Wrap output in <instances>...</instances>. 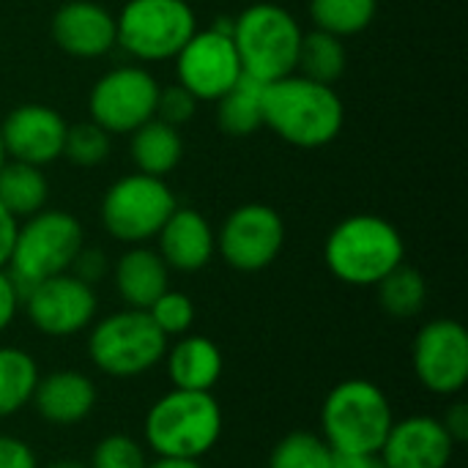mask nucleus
<instances>
[{"label": "nucleus", "instance_id": "19", "mask_svg": "<svg viewBox=\"0 0 468 468\" xmlns=\"http://www.w3.org/2000/svg\"><path fill=\"white\" fill-rule=\"evenodd\" d=\"M96 400H99L96 384L85 373L55 370V373L38 376L30 403L36 406L44 422L58 425V428H71L90 417V411L96 409Z\"/></svg>", "mask_w": 468, "mask_h": 468}, {"label": "nucleus", "instance_id": "15", "mask_svg": "<svg viewBox=\"0 0 468 468\" xmlns=\"http://www.w3.org/2000/svg\"><path fill=\"white\" fill-rule=\"evenodd\" d=\"M66 118L47 104H19L0 121V134L5 145V156L14 162L44 167L63 156L66 140Z\"/></svg>", "mask_w": 468, "mask_h": 468}, {"label": "nucleus", "instance_id": "17", "mask_svg": "<svg viewBox=\"0 0 468 468\" xmlns=\"http://www.w3.org/2000/svg\"><path fill=\"white\" fill-rule=\"evenodd\" d=\"M52 41L71 58L93 60L115 49V16L93 0H69L52 16Z\"/></svg>", "mask_w": 468, "mask_h": 468}, {"label": "nucleus", "instance_id": "13", "mask_svg": "<svg viewBox=\"0 0 468 468\" xmlns=\"http://www.w3.org/2000/svg\"><path fill=\"white\" fill-rule=\"evenodd\" d=\"M411 367L417 381L439 395L455 398L468 384V332L455 318L428 321L411 346Z\"/></svg>", "mask_w": 468, "mask_h": 468}, {"label": "nucleus", "instance_id": "3", "mask_svg": "<svg viewBox=\"0 0 468 468\" xmlns=\"http://www.w3.org/2000/svg\"><path fill=\"white\" fill-rule=\"evenodd\" d=\"M225 414L214 392L170 389L145 414V447L156 458H206L222 439Z\"/></svg>", "mask_w": 468, "mask_h": 468}, {"label": "nucleus", "instance_id": "40", "mask_svg": "<svg viewBox=\"0 0 468 468\" xmlns=\"http://www.w3.org/2000/svg\"><path fill=\"white\" fill-rule=\"evenodd\" d=\"M148 468H203V463L192 458H156Z\"/></svg>", "mask_w": 468, "mask_h": 468}, {"label": "nucleus", "instance_id": "8", "mask_svg": "<svg viewBox=\"0 0 468 468\" xmlns=\"http://www.w3.org/2000/svg\"><path fill=\"white\" fill-rule=\"evenodd\" d=\"M178 200L165 178L129 173L110 184L101 197V225L104 230L126 244H145L156 239L167 217L176 211Z\"/></svg>", "mask_w": 468, "mask_h": 468}, {"label": "nucleus", "instance_id": "28", "mask_svg": "<svg viewBox=\"0 0 468 468\" xmlns=\"http://www.w3.org/2000/svg\"><path fill=\"white\" fill-rule=\"evenodd\" d=\"M307 11L318 30L346 38L373 25L378 14V0H310Z\"/></svg>", "mask_w": 468, "mask_h": 468}, {"label": "nucleus", "instance_id": "5", "mask_svg": "<svg viewBox=\"0 0 468 468\" xmlns=\"http://www.w3.org/2000/svg\"><path fill=\"white\" fill-rule=\"evenodd\" d=\"M392 422L387 392L367 378L335 384L321 406V436L332 452H378Z\"/></svg>", "mask_w": 468, "mask_h": 468}, {"label": "nucleus", "instance_id": "14", "mask_svg": "<svg viewBox=\"0 0 468 468\" xmlns=\"http://www.w3.org/2000/svg\"><path fill=\"white\" fill-rule=\"evenodd\" d=\"M22 307L30 324L47 337H74L96 321L99 299L93 285L71 271L36 282L22 293Z\"/></svg>", "mask_w": 468, "mask_h": 468}, {"label": "nucleus", "instance_id": "26", "mask_svg": "<svg viewBox=\"0 0 468 468\" xmlns=\"http://www.w3.org/2000/svg\"><path fill=\"white\" fill-rule=\"evenodd\" d=\"M348 66V52L343 38L324 33V30H310L302 36L299 44V58H296V74L310 77L324 85H335Z\"/></svg>", "mask_w": 468, "mask_h": 468}, {"label": "nucleus", "instance_id": "37", "mask_svg": "<svg viewBox=\"0 0 468 468\" xmlns=\"http://www.w3.org/2000/svg\"><path fill=\"white\" fill-rule=\"evenodd\" d=\"M441 425L447 428V433H450V439L455 441V444H463L468 441V406L463 400H455L450 409H447V414L441 417Z\"/></svg>", "mask_w": 468, "mask_h": 468}, {"label": "nucleus", "instance_id": "29", "mask_svg": "<svg viewBox=\"0 0 468 468\" xmlns=\"http://www.w3.org/2000/svg\"><path fill=\"white\" fill-rule=\"evenodd\" d=\"M332 447L324 441V436L307 431H293L282 436L269 458V468H332Z\"/></svg>", "mask_w": 468, "mask_h": 468}, {"label": "nucleus", "instance_id": "23", "mask_svg": "<svg viewBox=\"0 0 468 468\" xmlns=\"http://www.w3.org/2000/svg\"><path fill=\"white\" fill-rule=\"evenodd\" d=\"M49 181L41 167L5 159L0 167V206L14 219H27L47 206Z\"/></svg>", "mask_w": 468, "mask_h": 468}, {"label": "nucleus", "instance_id": "39", "mask_svg": "<svg viewBox=\"0 0 468 468\" xmlns=\"http://www.w3.org/2000/svg\"><path fill=\"white\" fill-rule=\"evenodd\" d=\"M16 225H19V219H14L0 206V269L8 263V255H11V247H14V236H16Z\"/></svg>", "mask_w": 468, "mask_h": 468}, {"label": "nucleus", "instance_id": "22", "mask_svg": "<svg viewBox=\"0 0 468 468\" xmlns=\"http://www.w3.org/2000/svg\"><path fill=\"white\" fill-rule=\"evenodd\" d=\"M129 154L137 173L165 178L184 159V140L178 126L151 118L129 134Z\"/></svg>", "mask_w": 468, "mask_h": 468}, {"label": "nucleus", "instance_id": "36", "mask_svg": "<svg viewBox=\"0 0 468 468\" xmlns=\"http://www.w3.org/2000/svg\"><path fill=\"white\" fill-rule=\"evenodd\" d=\"M19 307H22V291L8 274V269L3 266L0 269V335L14 324Z\"/></svg>", "mask_w": 468, "mask_h": 468}, {"label": "nucleus", "instance_id": "10", "mask_svg": "<svg viewBox=\"0 0 468 468\" xmlns=\"http://www.w3.org/2000/svg\"><path fill=\"white\" fill-rule=\"evenodd\" d=\"M176 82L184 85L197 101H217L241 77V60L230 36V19H219L206 30H195L192 38L173 58Z\"/></svg>", "mask_w": 468, "mask_h": 468}, {"label": "nucleus", "instance_id": "41", "mask_svg": "<svg viewBox=\"0 0 468 468\" xmlns=\"http://www.w3.org/2000/svg\"><path fill=\"white\" fill-rule=\"evenodd\" d=\"M38 468H88V463H80V461H69V458H63V461H52V463H47V466H38Z\"/></svg>", "mask_w": 468, "mask_h": 468}, {"label": "nucleus", "instance_id": "12", "mask_svg": "<svg viewBox=\"0 0 468 468\" xmlns=\"http://www.w3.org/2000/svg\"><path fill=\"white\" fill-rule=\"evenodd\" d=\"M285 247V222L266 203L233 208L217 230V255L241 274L269 269Z\"/></svg>", "mask_w": 468, "mask_h": 468}, {"label": "nucleus", "instance_id": "16", "mask_svg": "<svg viewBox=\"0 0 468 468\" xmlns=\"http://www.w3.org/2000/svg\"><path fill=\"white\" fill-rule=\"evenodd\" d=\"M458 444L436 417L395 420L378 455L387 468H450Z\"/></svg>", "mask_w": 468, "mask_h": 468}, {"label": "nucleus", "instance_id": "6", "mask_svg": "<svg viewBox=\"0 0 468 468\" xmlns=\"http://www.w3.org/2000/svg\"><path fill=\"white\" fill-rule=\"evenodd\" d=\"M82 247L85 233L74 214L60 208H41L16 225L5 269L25 293L36 282L69 271Z\"/></svg>", "mask_w": 468, "mask_h": 468}, {"label": "nucleus", "instance_id": "24", "mask_svg": "<svg viewBox=\"0 0 468 468\" xmlns=\"http://www.w3.org/2000/svg\"><path fill=\"white\" fill-rule=\"evenodd\" d=\"M217 126L228 137H250L263 129V82L241 77L217 101Z\"/></svg>", "mask_w": 468, "mask_h": 468}, {"label": "nucleus", "instance_id": "31", "mask_svg": "<svg viewBox=\"0 0 468 468\" xmlns=\"http://www.w3.org/2000/svg\"><path fill=\"white\" fill-rule=\"evenodd\" d=\"M148 318L154 321V326L170 340V337H181L189 335L195 326V304L186 293L181 291H165L148 310Z\"/></svg>", "mask_w": 468, "mask_h": 468}, {"label": "nucleus", "instance_id": "25", "mask_svg": "<svg viewBox=\"0 0 468 468\" xmlns=\"http://www.w3.org/2000/svg\"><path fill=\"white\" fill-rule=\"evenodd\" d=\"M38 376V365L27 351L0 346V420L30 406Z\"/></svg>", "mask_w": 468, "mask_h": 468}, {"label": "nucleus", "instance_id": "33", "mask_svg": "<svg viewBox=\"0 0 468 468\" xmlns=\"http://www.w3.org/2000/svg\"><path fill=\"white\" fill-rule=\"evenodd\" d=\"M197 104H200V101H197L184 85L173 82V85L159 88V96H156V115H154V118H159V121H165V123H170V126H181V123H186V121L195 118Z\"/></svg>", "mask_w": 468, "mask_h": 468}, {"label": "nucleus", "instance_id": "7", "mask_svg": "<svg viewBox=\"0 0 468 468\" xmlns=\"http://www.w3.org/2000/svg\"><path fill=\"white\" fill-rule=\"evenodd\" d=\"M167 351V337L145 310H118L90 324L88 356L104 376L137 378L154 370Z\"/></svg>", "mask_w": 468, "mask_h": 468}, {"label": "nucleus", "instance_id": "20", "mask_svg": "<svg viewBox=\"0 0 468 468\" xmlns=\"http://www.w3.org/2000/svg\"><path fill=\"white\" fill-rule=\"evenodd\" d=\"M165 367L173 389L189 392H214L225 373V356L211 337L203 335H181L165 351Z\"/></svg>", "mask_w": 468, "mask_h": 468}, {"label": "nucleus", "instance_id": "18", "mask_svg": "<svg viewBox=\"0 0 468 468\" xmlns=\"http://www.w3.org/2000/svg\"><path fill=\"white\" fill-rule=\"evenodd\" d=\"M156 252L167 269L195 274L217 255V233L197 208L176 206L156 233Z\"/></svg>", "mask_w": 468, "mask_h": 468}, {"label": "nucleus", "instance_id": "9", "mask_svg": "<svg viewBox=\"0 0 468 468\" xmlns=\"http://www.w3.org/2000/svg\"><path fill=\"white\" fill-rule=\"evenodd\" d=\"M197 30L186 0H129L115 16L118 44L143 63L173 60Z\"/></svg>", "mask_w": 468, "mask_h": 468}, {"label": "nucleus", "instance_id": "42", "mask_svg": "<svg viewBox=\"0 0 468 468\" xmlns=\"http://www.w3.org/2000/svg\"><path fill=\"white\" fill-rule=\"evenodd\" d=\"M5 159H8V156H5V145H3V134H0V167H3Z\"/></svg>", "mask_w": 468, "mask_h": 468}, {"label": "nucleus", "instance_id": "1", "mask_svg": "<svg viewBox=\"0 0 468 468\" xmlns=\"http://www.w3.org/2000/svg\"><path fill=\"white\" fill-rule=\"evenodd\" d=\"M346 123V104L335 85L288 74L263 85V126L293 148H324Z\"/></svg>", "mask_w": 468, "mask_h": 468}, {"label": "nucleus", "instance_id": "38", "mask_svg": "<svg viewBox=\"0 0 468 468\" xmlns=\"http://www.w3.org/2000/svg\"><path fill=\"white\" fill-rule=\"evenodd\" d=\"M332 468H387L378 452H335Z\"/></svg>", "mask_w": 468, "mask_h": 468}, {"label": "nucleus", "instance_id": "32", "mask_svg": "<svg viewBox=\"0 0 468 468\" xmlns=\"http://www.w3.org/2000/svg\"><path fill=\"white\" fill-rule=\"evenodd\" d=\"M88 468H148L145 447L123 433L104 436L93 447Z\"/></svg>", "mask_w": 468, "mask_h": 468}, {"label": "nucleus", "instance_id": "27", "mask_svg": "<svg viewBox=\"0 0 468 468\" xmlns=\"http://www.w3.org/2000/svg\"><path fill=\"white\" fill-rule=\"evenodd\" d=\"M376 291H378L381 310L392 318H414L422 313V307L428 302V282L409 263H400L398 269H392L376 285Z\"/></svg>", "mask_w": 468, "mask_h": 468}, {"label": "nucleus", "instance_id": "35", "mask_svg": "<svg viewBox=\"0 0 468 468\" xmlns=\"http://www.w3.org/2000/svg\"><path fill=\"white\" fill-rule=\"evenodd\" d=\"M107 269H110V263H107V258H104L101 250H88V247H82L80 255L74 258V263H71L69 271H71L74 277H80L82 282L93 285V282H99V280L107 274Z\"/></svg>", "mask_w": 468, "mask_h": 468}, {"label": "nucleus", "instance_id": "21", "mask_svg": "<svg viewBox=\"0 0 468 468\" xmlns=\"http://www.w3.org/2000/svg\"><path fill=\"white\" fill-rule=\"evenodd\" d=\"M112 282L126 307L148 310L170 288V269L156 250L134 244L115 261Z\"/></svg>", "mask_w": 468, "mask_h": 468}, {"label": "nucleus", "instance_id": "4", "mask_svg": "<svg viewBox=\"0 0 468 468\" xmlns=\"http://www.w3.org/2000/svg\"><path fill=\"white\" fill-rule=\"evenodd\" d=\"M230 36L241 60L244 77L255 82H274L296 71L302 25L277 3H252L230 19Z\"/></svg>", "mask_w": 468, "mask_h": 468}, {"label": "nucleus", "instance_id": "11", "mask_svg": "<svg viewBox=\"0 0 468 468\" xmlns=\"http://www.w3.org/2000/svg\"><path fill=\"white\" fill-rule=\"evenodd\" d=\"M156 77L143 66H118L101 74L88 93L90 121L110 134H132L156 115Z\"/></svg>", "mask_w": 468, "mask_h": 468}, {"label": "nucleus", "instance_id": "34", "mask_svg": "<svg viewBox=\"0 0 468 468\" xmlns=\"http://www.w3.org/2000/svg\"><path fill=\"white\" fill-rule=\"evenodd\" d=\"M0 468H38L27 441L0 433Z\"/></svg>", "mask_w": 468, "mask_h": 468}, {"label": "nucleus", "instance_id": "30", "mask_svg": "<svg viewBox=\"0 0 468 468\" xmlns=\"http://www.w3.org/2000/svg\"><path fill=\"white\" fill-rule=\"evenodd\" d=\"M112 151V134L104 132L93 121H82L66 129L63 140V159H69L77 167H96L107 162Z\"/></svg>", "mask_w": 468, "mask_h": 468}, {"label": "nucleus", "instance_id": "2", "mask_svg": "<svg viewBox=\"0 0 468 468\" xmlns=\"http://www.w3.org/2000/svg\"><path fill=\"white\" fill-rule=\"evenodd\" d=\"M329 274L354 288H376L392 269L406 263L400 230L378 214H354L340 219L324 241Z\"/></svg>", "mask_w": 468, "mask_h": 468}]
</instances>
